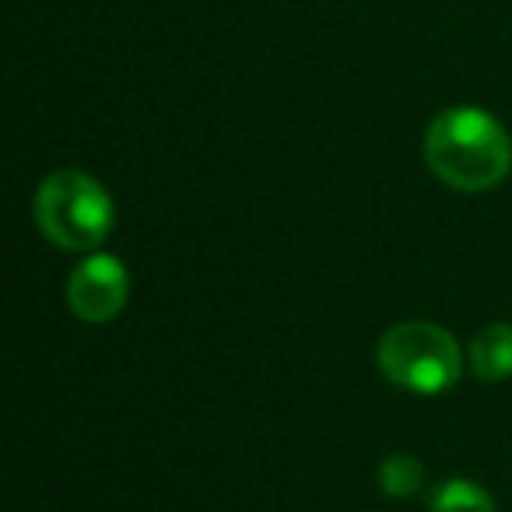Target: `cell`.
I'll return each instance as SVG.
<instances>
[{"mask_svg":"<svg viewBox=\"0 0 512 512\" xmlns=\"http://www.w3.org/2000/svg\"><path fill=\"white\" fill-rule=\"evenodd\" d=\"M425 162L435 179L453 190H495L512 169V141L491 113L477 106H453L428 127Z\"/></svg>","mask_w":512,"mask_h":512,"instance_id":"obj_1","label":"cell"},{"mask_svg":"<svg viewBox=\"0 0 512 512\" xmlns=\"http://www.w3.org/2000/svg\"><path fill=\"white\" fill-rule=\"evenodd\" d=\"M36 225L46 242L67 253H88L106 242L116 221L113 197L99 179L81 169H60L39 183L36 190Z\"/></svg>","mask_w":512,"mask_h":512,"instance_id":"obj_2","label":"cell"},{"mask_svg":"<svg viewBox=\"0 0 512 512\" xmlns=\"http://www.w3.org/2000/svg\"><path fill=\"white\" fill-rule=\"evenodd\" d=\"M379 372L411 393H442L460 379L463 355L456 337L439 323L407 320L390 327L376 348Z\"/></svg>","mask_w":512,"mask_h":512,"instance_id":"obj_3","label":"cell"},{"mask_svg":"<svg viewBox=\"0 0 512 512\" xmlns=\"http://www.w3.org/2000/svg\"><path fill=\"white\" fill-rule=\"evenodd\" d=\"M130 299V274L120 256L95 253L74 267L67 281L71 313L85 323H113Z\"/></svg>","mask_w":512,"mask_h":512,"instance_id":"obj_4","label":"cell"},{"mask_svg":"<svg viewBox=\"0 0 512 512\" xmlns=\"http://www.w3.org/2000/svg\"><path fill=\"white\" fill-rule=\"evenodd\" d=\"M470 372L484 383H502L512 376V323H491L470 341Z\"/></svg>","mask_w":512,"mask_h":512,"instance_id":"obj_5","label":"cell"},{"mask_svg":"<svg viewBox=\"0 0 512 512\" xmlns=\"http://www.w3.org/2000/svg\"><path fill=\"white\" fill-rule=\"evenodd\" d=\"M428 512H495V498L467 477H449L428 495Z\"/></svg>","mask_w":512,"mask_h":512,"instance_id":"obj_6","label":"cell"},{"mask_svg":"<svg viewBox=\"0 0 512 512\" xmlns=\"http://www.w3.org/2000/svg\"><path fill=\"white\" fill-rule=\"evenodd\" d=\"M379 488L390 498H411L425 488V467L411 453H390L379 467Z\"/></svg>","mask_w":512,"mask_h":512,"instance_id":"obj_7","label":"cell"}]
</instances>
